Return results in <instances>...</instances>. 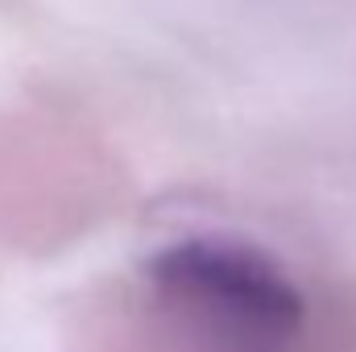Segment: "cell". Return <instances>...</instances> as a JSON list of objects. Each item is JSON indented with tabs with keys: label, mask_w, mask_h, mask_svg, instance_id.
<instances>
[{
	"label": "cell",
	"mask_w": 356,
	"mask_h": 352,
	"mask_svg": "<svg viewBox=\"0 0 356 352\" xmlns=\"http://www.w3.org/2000/svg\"><path fill=\"white\" fill-rule=\"evenodd\" d=\"M67 352H323V298L266 245L186 232L88 286Z\"/></svg>",
	"instance_id": "6da1fadb"
},
{
	"label": "cell",
	"mask_w": 356,
	"mask_h": 352,
	"mask_svg": "<svg viewBox=\"0 0 356 352\" xmlns=\"http://www.w3.org/2000/svg\"><path fill=\"white\" fill-rule=\"evenodd\" d=\"M323 352H356V286L323 294Z\"/></svg>",
	"instance_id": "7a4b0ae2"
}]
</instances>
